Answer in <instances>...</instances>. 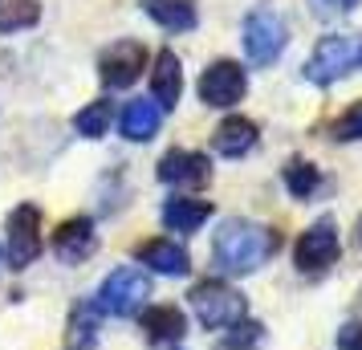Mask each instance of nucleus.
<instances>
[{"mask_svg": "<svg viewBox=\"0 0 362 350\" xmlns=\"http://www.w3.org/2000/svg\"><path fill=\"white\" fill-rule=\"evenodd\" d=\"M281 249L277 228H264V224H252V220H224L220 233L212 236V257L224 273H257V269Z\"/></svg>", "mask_w": 362, "mask_h": 350, "instance_id": "f257e3e1", "label": "nucleus"}, {"mask_svg": "<svg viewBox=\"0 0 362 350\" xmlns=\"http://www.w3.org/2000/svg\"><path fill=\"white\" fill-rule=\"evenodd\" d=\"M362 69V33H329L313 45L305 62V78L313 86H334L338 78H350Z\"/></svg>", "mask_w": 362, "mask_h": 350, "instance_id": "f03ea898", "label": "nucleus"}, {"mask_svg": "<svg viewBox=\"0 0 362 350\" xmlns=\"http://www.w3.org/2000/svg\"><path fill=\"white\" fill-rule=\"evenodd\" d=\"M187 301H192V310H196L204 330H228L236 322H245V298H240L228 281L208 277V281L192 285Z\"/></svg>", "mask_w": 362, "mask_h": 350, "instance_id": "7ed1b4c3", "label": "nucleus"}, {"mask_svg": "<svg viewBox=\"0 0 362 350\" xmlns=\"http://www.w3.org/2000/svg\"><path fill=\"white\" fill-rule=\"evenodd\" d=\"M147 298H151V277L143 273V269L122 265V269H115V273L102 281L94 305H98L102 314L131 317V314H139V310L147 305Z\"/></svg>", "mask_w": 362, "mask_h": 350, "instance_id": "20e7f679", "label": "nucleus"}, {"mask_svg": "<svg viewBox=\"0 0 362 350\" xmlns=\"http://www.w3.org/2000/svg\"><path fill=\"white\" fill-rule=\"evenodd\" d=\"M289 45V29H285V21L281 13L273 8H252L245 17V53L252 66H273L281 53Z\"/></svg>", "mask_w": 362, "mask_h": 350, "instance_id": "39448f33", "label": "nucleus"}, {"mask_svg": "<svg viewBox=\"0 0 362 350\" xmlns=\"http://www.w3.org/2000/svg\"><path fill=\"white\" fill-rule=\"evenodd\" d=\"M4 261L8 269H29L41 252V208L33 204H17L8 212V224H4Z\"/></svg>", "mask_w": 362, "mask_h": 350, "instance_id": "423d86ee", "label": "nucleus"}, {"mask_svg": "<svg viewBox=\"0 0 362 350\" xmlns=\"http://www.w3.org/2000/svg\"><path fill=\"white\" fill-rule=\"evenodd\" d=\"M338 252H342V240H338V224L329 216L313 220L305 233L297 236V249H293V261L297 269L305 273V277H322L334 261H338Z\"/></svg>", "mask_w": 362, "mask_h": 350, "instance_id": "0eeeda50", "label": "nucleus"}, {"mask_svg": "<svg viewBox=\"0 0 362 350\" xmlns=\"http://www.w3.org/2000/svg\"><path fill=\"white\" fill-rule=\"evenodd\" d=\"M199 102L204 106H216V110H228L236 102L245 98L248 90V74L240 69V62H228V57H220L212 66L199 74Z\"/></svg>", "mask_w": 362, "mask_h": 350, "instance_id": "6e6552de", "label": "nucleus"}, {"mask_svg": "<svg viewBox=\"0 0 362 350\" xmlns=\"http://www.w3.org/2000/svg\"><path fill=\"white\" fill-rule=\"evenodd\" d=\"M147 69V45L143 41H115L98 53V78L110 90H127L139 82V74Z\"/></svg>", "mask_w": 362, "mask_h": 350, "instance_id": "1a4fd4ad", "label": "nucleus"}, {"mask_svg": "<svg viewBox=\"0 0 362 350\" xmlns=\"http://www.w3.org/2000/svg\"><path fill=\"white\" fill-rule=\"evenodd\" d=\"M53 252L62 265H82L98 252V233H94V220L90 216H74L62 220L57 233H53Z\"/></svg>", "mask_w": 362, "mask_h": 350, "instance_id": "9d476101", "label": "nucleus"}, {"mask_svg": "<svg viewBox=\"0 0 362 350\" xmlns=\"http://www.w3.org/2000/svg\"><path fill=\"white\" fill-rule=\"evenodd\" d=\"M159 180L175 187H204L212 180V163L199 151H167L159 159Z\"/></svg>", "mask_w": 362, "mask_h": 350, "instance_id": "9b49d317", "label": "nucleus"}, {"mask_svg": "<svg viewBox=\"0 0 362 350\" xmlns=\"http://www.w3.org/2000/svg\"><path fill=\"white\" fill-rule=\"evenodd\" d=\"M134 257H139V265L155 269V273H163V277H183V273L192 269L187 249H183V245H175V240H163V236L143 240V245L134 249Z\"/></svg>", "mask_w": 362, "mask_h": 350, "instance_id": "f8f14e48", "label": "nucleus"}, {"mask_svg": "<svg viewBox=\"0 0 362 350\" xmlns=\"http://www.w3.org/2000/svg\"><path fill=\"white\" fill-rule=\"evenodd\" d=\"M151 94H155V106L159 110H171L175 102H180L183 94V66H180V57L171 49H163L159 57H155V69H151Z\"/></svg>", "mask_w": 362, "mask_h": 350, "instance_id": "ddd939ff", "label": "nucleus"}, {"mask_svg": "<svg viewBox=\"0 0 362 350\" xmlns=\"http://www.w3.org/2000/svg\"><path fill=\"white\" fill-rule=\"evenodd\" d=\"M257 139H261V131H257L252 118L232 115L212 131V147L220 151V155H228V159H240V155H248V151L257 147Z\"/></svg>", "mask_w": 362, "mask_h": 350, "instance_id": "4468645a", "label": "nucleus"}, {"mask_svg": "<svg viewBox=\"0 0 362 350\" xmlns=\"http://www.w3.org/2000/svg\"><path fill=\"white\" fill-rule=\"evenodd\" d=\"M143 330H147V338L155 346H175L187 334V317L175 305H151L147 314H143Z\"/></svg>", "mask_w": 362, "mask_h": 350, "instance_id": "2eb2a0df", "label": "nucleus"}, {"mask_svg": "<svg viewBox=\"0 0 362 350\" xmlns=\"http://www.w3.org/2000/svg\"><path fill=\"white\" fill-rule=\"evenodd\" d=\"M143 8H147V17L155 25H163L167 33H187L199 21L196 0H143Z\"/></svg>", "mask_w": 362, "mask_h": 350, "instance_id": "dca6fc26", "label": "nucleus"}, {"mask_svg": "<svg viewBox=\"0 0 362 350\" xmlns=\"http://www.w3.org/2000/svg\"><path fill=\"white\" fill-rule=\"evenodd\" d=\"M159 122H163V110L155 106L151 98H131L127 110H122V134L131 143H147L159 134Z\"/></svg>", "mask_w": 362, "mask_h": 350, "instance_id": "f3484780", "label": "nucleus"}, {"mask_svg": "<svg viewBox=\"0 0 362 350\" xmlns=\"http://www.w3.org/2000/svg\"><path fill=\"white\" fill-rule=\"evenodd\" d=\"M208 216H212V204H208V200L171 196V200L163 204V224L171 228V233H196Z\"/></svg>", "mask_w": 362, "mask_h": 350, "instance_id": "a211bd4d", "label": "nucleus"}, {"mask_svg": "<svg viewBox=\"0 0 362 350\" xmlns=\"http://www.w3.org/2000/svg\"><path fill=\"white\" fill-rule=\"evenodd\" d=\"M98 346V305L78 301L66 322V350H94Z\"/></svg>", "mask_w": 362, "mask_h": 350, "instance_id": "6ab92c4d", "label": "nucleus"}, {"mask_svg": "<svg viewBox=\"0 0 362 350\" xmlns=\"http://www.w3.org/2000/svg\"><path fill=\"white\" fill-rule=\"evenodd\" d=\"M285 187L293 200H310L313 192L322 187V171L310 163V159H289L285 163Z\"/></svg>", "mask_w": 362, "mask_h": 350, "instance_id": "aec40b11", "label": "nucleus"}, {"mask_svg": "<svg viewBox=\"0 0 362 350\" xmlns=\"http://www.w3.org/2000/svg\"><path fill=\"white\" fill-rule=\"evenodd\" d=\"M37 21H41V4L37 0H0V33L33 29Z\"/></svg>", "mask_w": 362, "mask_h": 350, "instance_id": "412c9836", "label": "nucleus"}, {"mask_svg": "<svg viewBox=\"0 0 362 350\" xmlns=\"http://www.w3.org/2000/svg\"><path fill=\"white\" fill-rule=\"evenodd\" d=\"M110 118H115V110H110V102L98 98L90 102L86 110H78V118H74V127H78V134H86V139H102V134L110 131Z\"/></svg>", "mask_w": 362, "mask_h": 350, "instance_id": "4be33fe9", "label": "nucleus"}, {"mask_svg": "<svg viewBox=\"0 0 362 350\" xmlns=\"http://www.w3.org/2000/svg\"><path fill=\"white\" fill-rule=\"evenodd\" d=\"M329 139H338V143H358L362 139V98L329 122Z\"/></svg>", "mask_w": 362, "mask_h": 350, "instance_id": "5701e85b", "label": "nucleus"}, {"mask_svg": "<svg viewBox=\"0 0 362 350\" xmlns=\"http://www.w3.org/2000/svg\"><path fill=\"white\" fill-rule=\"evenodd\" d=\"M261 342H264L261 322H236V326H228V342L224 346L228 350H261Z\"/></svg>", "mask_w": 362, "mask_h": 350, "instance_id": "b1692460", "label": "nucleus"}, {"mask_svg": "<svg viewBox=\"0 0 362 350\" xmlns=\"http://www.w3.org/2000/svg\"><path fill=\"white\" fill-rule=\"evenodd\" d=\"M313 8V17L322 21H334V17H346V13H354L358 8V0H305Z\"/></svg>", "mask_w": 362, "mask_h": 350, "instance_id": "393cba45", "label": "nucleus"}, {"mask_svg": "<svg viewBox=\"0 0 362 350\" xmlns=\"http://www.w3.org/2000/svg\"><path fill=\"white\" fill-rule=\"evenodd\" d=\"M338 350H362V322H346L338 330Z\"/></svg>", "mask_w": 362, "mask_h": 350, "instance_id": "a878e982", "label": "nucleus"}, {"mask_svg": "<svg viewBox=\"0 0 362 350\" xmlns=\"http://www.w3.org/2000/svg\"><path fill=\"white\" fill-rule=\"evenodd\" d=\"M358 245H362V216H358Z\"/></svg>", "mask_w": 362, "mask_h": 350, "instance_id": "bb28decb", "label": "nucleus"}]
</instances>
